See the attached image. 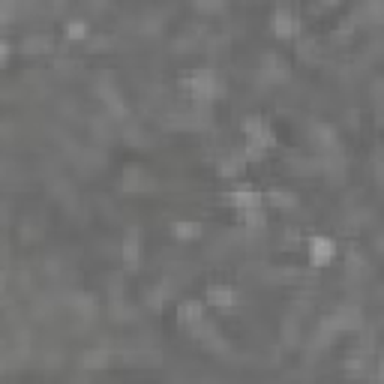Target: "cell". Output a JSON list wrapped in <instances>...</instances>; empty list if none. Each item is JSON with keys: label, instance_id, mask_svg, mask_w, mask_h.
I'll return each mask as SVG.
<instances>
[{"label": "cell", "instance_id": "6da1fadb", "mask_svg": "<svg viewBox=\"0 0 384 384\" xmlns=\"http://www.w3.org/2000/svg\"><path fill=\"white\" fill-rule=\"evenodd\" d=\"M180 87L186 90V94H192L195 99H214L222 84H219V78L210 73V69H195V73H189L180 78Z\"/></svg>", "mask_w": 384, "mask_h": 384}, {"label": "cell", "instance_id": "ba28073f", "mask_svg": "<svg viewBox=\"0 0 384 384\" xmlns=\"http://www.w3.org/2000/svg\"><path fill=\"white\" fill-rule=\"evenodd\" d=\"M309 138L316 141L318 147H325V150H337V145H339V138H337V129H333L330 124H312L309 126Z\"/></svg>", "mask_w": 384, "mask_h": 384}, {"label": "cell", "instance_id": "4fadbf2b", "mask_svg": "<svg viewBox=\"0 0 384 384\" xmlns=\"http://www.w3.org/2000/svg\"><path fill=\"white\" fill-rule=\"evenodd\" d=\"M171 231H175V237L177 240H198L201 237V222H192V219H180V222H175L171 226Z\"/></svg>", "mask_w": 384, "mask_h": 384}, {"label": "cell", "instance_id": "30bf717a", "mask_svg": "<svg viewBox=\"0 0 384 384\" xmlns=\"http://www.w3.org/2000/svg\"><path fill=\"white\" fill-rule=\"evenodd\" d=\"M120 258H124V265H126V267H138L141 252H138V231H135V228H129V231H126L124 244H120Z\"/></svg>", "mask_w": 384, "mask_h": 384}, {"label": "cell", "instance_id": "d6986e66", "mask_svg": "<svg viewBox=\"0 0 384 384\" xmlns=\"http://www.w3.org/2000/svg\"><path fill=\"white\" fill-rule=\"evenodd\" d=\"M244 163H246V159H244V156H240V154H235V156H228V159H226V163H222V175H226V177H235V175H237V171H240V168H244Z\"/></svg>", "mask_w": 384, "mask_h": 384}, {"label": "cell", "instance_id": "7c38bea8", "mask_svg": "<svg viewBox=\"0 0 384 384\" xmlns=\"http://www.w3.org/2000/svg\"><path fill=\"white\" fill-rule=\"evenodd\" d=\"M274 34L279 39H288V36L297 34V18L291 15L288 9H276V13H274Z\"/></svg>", "mask_w": 384, "mask_h": 384}, {"label": "cell", "instance_id": "9c48e42d", "mask_svg": "<svg viewBox=\"0 0 384 384\" xmlns=\"http://www.w3.org/2000/svg\"><path fill=\"white\" fill-rule=\"evenodd\" d=\"M240 297H237V291L235 288H228V286H210L207 288V303L210 307H219V309H228V307H235Z\"/></svg>", "mask_w": 384, "mask_h": 384}, {"label": "cell", "instance_id": "52a82bcc", "mask_svg": "<svg viewBox=\"0 0 384 384\" xmlns=\"http://www.w3.org/2000/svg\"><path fill=\"white\" fill-rule=\"evenodd\" d=\"M177 321L184 327H198L205 325V312H201V303L198 300H184L177 307Z\"/></svg>", "mask_w": 384, "mask_h": 384}, {"label": "cell", "instance_id": "e0dca14e", "mask_svg": "<svg viewBox=\"0 0 384 384\" xmlns=\"http://www.w3.org/2000/svg\"><path fill=\"white\" fill-rule=\"evenodd\" d=\"M244 214V222H246V228H265V210L261 207H252V210H240Z\"/></svg>", "mask_w": 384, "mask_h": 384}, {"label": "cell", "instance_id": "277c9868", "mask_svg": "<svg viewBox=\"0 0 384 384\" xmlns=\"http://www.w3.org/2000/svg\"><path fill=\"white\" fill-rule=\"evenodd\" d=\"M228 201L235 205L237 210H252V207H261L265 205V195L256 189V186H249V184H240L228 192Z\"/></svg>", "mask_w": 384, "mask_h": 384}, {"label": "cell", "instance_id": "7a4b0ae2", "mask_svg": "<svg viewBox=\"0 0 384 384\" xmlns=\"http://www.w3.org/2000/svg\"><path fill=\"white\" fill-rule=\"evenodd\" d=\"M96 94L99 99H103V105L105 111L115 120H124L126 117V103H124V96H120V90L108 82V78H99V84H96Z\"/></svg>", "mask_w": 384, "mask_h": 384}, {"label": "cell", "instance_id": "2e32d148", "mask_svg": "<svg viewBox=\"0 0 384 384\" xmlns=\"http://www.w3.org/2000/svg\"><path fill=\"white\" fill-rule=\"evenodd\" d=\"M120 186H124V192H138L147 186V177L141 175L138 168H126L124 171V180H120Z\"/></svg>", "mask_w": 384, "mask_h": 384}, {"label": "cell", "instance_id": "44dd1931", "mask_svg": "<svg viewBox=\"0 0 384 384\" xmlns=\"http://www.w3.org/2000/svg\"><path fill=\"white\" fill-rule=\"evenodd\" d=\"M226 6V0H195V9L198 13H216V9Z\"/></svg>", "mask_w": 384, "mask_h": 384}, {"label": "cell", "instance_id": "9a60e30c", "mask_svg": "<svg viewBox=\"0 0 384 384\" xmlns=\"http://www.w3.org/2000/svg\"><path fill=\"white\" fill-rule=\"evenodd\" d=\"M267 201H270L274 207H279V210H288V207H295V205H297V198L291 195L288 189H279V186L267 189Z\"/></svg>", "mask_w": 384, "mask_h": 384}, {"label": "cell", "instance_id": "8992f818", "mask_svg": "<svg viewBox=\"0 0 384 384\" xmlns=\"http://www.w3.org/2000/svg\"><path fill=\"white\" fill-rule=\"evenodd\" d=\"M363 325V316H360V309L355 307H346V309H339L337 316H333L327 321V327L330 330H357Z\"/></svg>", "mask_w": 384, "mask_h": 384}, {"label": "cell", "instance_id": "5b68a950", "mask_svg": "<svg viewBox=\"0 0 384 384\" xmlns=\"http://www.w3.org/2000/svg\"><path fill=\"white\" fill-rule=\"evenodd\" d=\"M333 256H337V244L330 237H312L309 240V258L316 267H327Z\"/></svg>", "mask_w": 384, "mask_h": 384}, {"label": "cell", "instance_id": "7402d4cb", "mask_svg": "<svg viewBox=\"0 0 384 384\" xmlns=\"http://www.w3.org/2000/svg\"><path fill=\"white\" fill-rule=\"evenodd\" d=\"M378 378H384V357L378 360Z\"/></svg>", "mask_w": 384, "mask_h": 384}, {"label": "cell", "instance_id": "5bb4252c", "mask_svg": "<svg viewBox=\"0 0 384 384\" xmlns=\"http://www.w3.org/2000/svg\"><path fill=\"white\" fill-rule=\"evenodd\" d=\"M52 36L48 34H34V36H27V39H22V52H27V54H39V52H52Z\"/></svg>", "mask_w": 384, "mask_h": 384}, {"label": "cell", "instance_id": "ac0fdd59", "mask_svg": "<svg viewBox=\"0 0 384 384\" xmlns=\"http://www.w3.org/2000/svg\"><path fill=\"white\" fill-rule=\"evenodd\" d=\"M105 363H108V351L99 348V351H87L84 360H82V367L84 369H94V367H105Z\"/></svg>", "mask_w": 384, "mask_h": 384}, {"label": "cell", "instance_id": "3957f363", "mask_svg": "<svg viewBox=\"0 0 384 384\" xmlns=\"http://www.w3.org/2000/svg\"><path fill=\"white\" fill-rule=\"evenodd\" d=\"M244 135H246V145H258V147L276 145V138H274V133H270V126H267L261 117H246V120H244Z\"/></svg>", "mask_w": 384, "mask_h": 384}, {"label": "cell", "instance_id": "ffe728a7", "mask_svg": "<svg viewBox=\"0 0 384 384\" xmlns=\"http://www.w3.org/2000/svg\"><path fill=\"white\" fill-rule=\"evenodd\" d=\"M66 36H69V39H84V36H87V24L78 22V18H75V22H69V24H66Z\"/></svg>", "mask_w": 384, "mask_h": 384}, {"label": "cell", "instance_id": "8fae6325", "mask_svg": "<svg viewBox=\"0 0 384 384\" xmlns=\"http://www.w3.org/2000/svg\"><path fill=\"white\" fill-rule=\"evenodd\" d=\"M261 75H265L267 82H286V78H288V66L282 64V57L267 54L265 60H261Z\"/></svg>", "mask_w": 384, "mask_h": 384}, {"label": "cell", "instance_id": "603a6c76", "mask_svg": "<svg viewBox=\"0 0 384 384\" xmlns=\"http://www.w3.org/2000/svg\"><path fill=\"white\" fill-rule=\"evenodd\" d=\"M321 3H325V6H333V3H337V0H321Z\"/></svg>", "mask_w": 384, "mask_h": 384}]
</instances>
